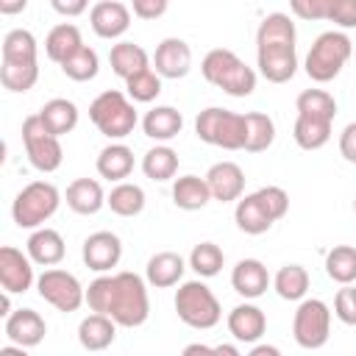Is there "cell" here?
I'll use <instances>...</instances> for the list:
<instances>
[{
    "label": "cell",
    "instance_id": "6da1fadb",
    "mask_svg": "<svg viewBox=\"0 0 356 356\" xmlns=\"http://www.w3.org/2000/svg\"><path fill=\"white\" fill-rule=\"evenodd\" d=\"M86 306L92 312L108 314L122 328H136L150 314V300L145 281L136 273L100 275L86 289Z\"/></svg>",
    "mask_w": 356,
    "mask_h": 356
},
{
    "label": "cell",
    "instance_id": "7a4b0ae2",
    "mask_svg": "<svg viewBox=\"0 0 356 356\" xmlns=\"http://www.w3.org/2000/svg\"><path fill=\"white\" fill-rule=\"evenodd\" d=\"M256 61L259 72L270 83H286L298 70V53H295V22L273 11L261 19L256 31Z\"/></svg>",
    "mask_w": 356,
    "mask_h": 356
},
{
    "label": "cell",
    "instance_id": "3957f363",
    "mask_svg": "<svg viewBox=\"0 0 356 356\" xmlns=\"http://www.w3.org/2000/svg\"><path fill=\"white\" fill-rule=\"evenodd\" d=\"M295 142L303 150H320L331 139V122L337 117V100L323 89H306L298 95Z\"/></svg>",
    "mask_w": 356,
    "mask_h": 356
},
{
    "label": "cell",
    "instance_id": "277c9868",
    "mask_svg": "<svg viewBox=\"0 0 356 356\" xmlns=\"http://www.w3.org/2000/svg\"><path fill=\"white\" fill-rule=\"evenodd\" d=\"M289 209V195L281 186H261L253 195H245L236 200L234 220L236 228L245 234H264L275 220H281Z\"/></svg>",
    "mask_w": 356,
    "mask_h": 356
},
{
    "label": "cell",
    "instance_id": "5b68a950",
    "mask_svg": "<svg viewBox=\"0 0 356 356\" xmlns=\"http://www.w3.org/2000/svg\"><path fill=\"white\" fill-rule=\"evenodd\" d=\"M200 72L211 86L222 89L231 97H248L256 89V72L234 50H225V47L209 50L203 56Z\"/></svg>",
    "mask_w": 356,
    "mask_h": 356
},
{
    "label": "cell",
    "instance_id": "8992f818",
    "mask_svg": "<svg viewBox=\"0 0 356 356\" xmlns=\"http://www.w3.org/2000/svg\"><path fill=\"white\" fill-rule=\"evenodd\" d=\"M350 53H353V42L342 31H325L314 39L306 56V75L317 83H328L342 72Z\"/></svg>",
    "mask_w": 356,
    "mask_h": 356
},
{
    "label": "cell",
    "instance_id": "52a82bcc",
    "mask_svg": "<svg viewBox=\"0 0 356 356\" xmlns=\"http://www.w3.org/2000/svg\"><path fill=\"white\" fill-rule=\"evenodd\" d=\"M89 120L108 139H125L136 128V108L117 89L100 92L89 106Z\"/></svg>",
    "mask_w": 356,
    "mask_h": 356
},
{
    "label": "cell",
    "instance_id": "ba28073f",
    "mask_svg": "<svg viewBox=\"0 0 356 356\" xmlns=\"http://www.w3.org/2000/svg\"><path fill=\"white\" fill-rule=\"evenodd\" d=\"M195 134L200 142L222 147V150H242L245 147V114L228 108H203L195 120Z\"/></svg>",
    "mask_w": 356,
    "mask_h": 356
},
{
    "label": "cell",
    "instance_id": "9c48e42d",
    "mask_svg": "<svg viewBox=\"0 0 356 356\" xmlns=\"http://www.w3.org/2000/svg\"><path fill=\"white\" fill-rule=\"evenodd\" d=\"M175 312L178 317L197 331L214 328L222 317L220 300L214 298V292L203 284V281H184L175 292Z\"/></svg>",
    "mask_w": 356,
    "mask_h": 356
},
{
    "label": "cell",
    "instance_id": "30bf717a",
    "mask_svg": "<svg viewBox=\"0 0 356 356\" xmlns=\"http://www.w3.org/2000/svg\"><path fill=\"white\" fill-rule=\"evenodd\" d=\"M58 203H61V195L50 181H33L14 197L11 217L19 228H39L44 220L56 214Z\"/></svg>",
    "mask_w": 356,
    "mask_h": 356
},
{
    "label": "cell",
    "instance_id": "8fae6325",
    "mask_svg": "<svg viewBox=\"0 0 356 356\" xmlns=\"http://www.w3.org/2000/svg\"><path fill=\"white\" fill-rule=\"evenodd\" d=\"M22 142H25V153H28L31 164L39 172H56L61 167V159H64L61 142H58L56 134H50L44 128L39 114L25 117V122H22Z\"/></svg>",
    "mask_w": 356,
    "mask_h": 356
},
{
    "label": "cell",
    "instance_id": "7c38bea8",
    "mask_svg": "<svg viewBox=\"0 0 356 356\" xmlns=\"http://www.w3.org/2000/svg\"><path fill=\"white\" fill-rule=\"evenodd\" d=\"M328 331H331V309L320 298L300 300V306L295 312V320H292L295 342L306 350H317L328 342Z\"/></svg>",
    "mask_w": 356,
    "mask_h": 356
},
{
    "label": "cell",
    "instance_id": "4fadbf2b",
    "mask_svg": "<svg viewBox=\"0 0 356 356\" xmlns=\"http://www.w3.org/2000/svg\"><path fill=\"white\" fill-rule=\"evenodd\" d=\"M36 289H39L42 300H47L50 306H56L58 312H67V314L78 312L81 303H86V289L67 270H44L36 281Z\"/></svg>",
    "mask_w": 356,
    "mask_h": 356
},
{
    "label": "cell",
    "instance_id": "5bb4252c",
    "mask_svg": "<svg viewBox=\"0 0 356 356\" xmlns=\"http://www.w3.org/2000/svg\"><path fill=\"white\" fill-rule=\"evenodd\" d=\"M300 19H331L339 28H356V0H289Z\"/></svg>",
    "mask_w": 356,
    "mask_h": 356
},
{
    "label": "cell",
    "instance_id": "9a60e30c",
    "mask_svg": "<svg viewBox=\"0 0 356 356\" xmlns=\"http://www.w3.org/2000/svg\"><path fill=\"white\" fill-rule=\"evenodd\" d=\"M81 256H83V264L95 273H106L111 267H117L120 256H122V242L117 234L111 231H95L92 236L83 239V248H81Z\"/></svg>",
    "mask_w": 356,
    "mask_h": 356
},
{
    "label": "cell",
    "instance_id": "2e32d148",
    "mask_svg": "<svg viewBox=\"0 0 356 356\" xmlns=\"http://www.w3.org/2000/svg\"><path fill=\"white\" fill-rule=\"evenodd\" d=\"M33 259L22 256V250L6 245L0 248V284L6 292L17 295V292H28L31 284H33V267H31Z\"/></svg>",
    "mask_w": 356,
    "mask_h": 356
},
{
    "label": "cell",
    "instance_id": "e0dca14e",
    "mask_svg": "<svg viewBox=\"0 0 356 356\" xmlns=\"http://www.w3.org/2000/svg\"><path fill=\"white\" fill-rule=\"evenodd\" d=\"M206 184H209L214 200L231 203V200H239L242 192H245V172L234 161H217V164L209 167Z\"/></svg>",
    "mask_w": 356,
    "mask_h": 356
},
{
    "label": "cell",
    "instance_id": "ac0fdd59",
    "mask_svg": "<svg viewBox=\"0 0 356 356\" xmlns=\"http://www.w3.org/2000/svg\"><path fill=\"white\" fill-rule=\"evenodd\" d=\"M153 64H156V72L161 78H172V81L175 78H184L189 72V67H192V50H189V44L184 39L170 36V39H164L156 47Z\"/></svg>",
    "mask_w": 356,
    "mask_h": 356
},
{
    "label": "cell",
    "instance_id": "d6986e66",
    "mask_svg": "<svg viewBox=\"0 0 356 356\" xmlns=\"http://www.w3.org/2000/svg\"><path fill=\"white\" fill-rule=\"evenodd\" d=\"M44 334H47V325L33 309H17L6 317V337L17 348H33L44 339Z\"/></svg>",
    "mask_w": 356,
    "mask_h": 356
},
{
    "label": "cell",
    "instance_id": "ffe728a7",
    "mask_svg": "<svg viewBox=\"0 0 356 356\" xmlns=\"http://www.w3.org/2000/svg\"><path fill=\"white\" fill-rule=\"evenodd\" d=\"M89 22H92V31L100 36V39H117L128 31L131 25V11L120 3V0H100L92 14H89Z\"/></svg>",
    "mask_w": 356,
    "mask_h": 356
},
{
    "label": "cell",
    "instance_id": "44dd1931",
    "mask_svg": "<svg viewBox=\"0 0 356 356\" xmlns=\"http://www.w3.org/2000/svg\"><path fill=\"white\" fill-rule=\"evenodd\" d=\"M231 286L242 298H261L270 286V273L259 259H242L231 273Z\"/></svg>",
    "mask_w": 356,
    "mask_h": 356
},
{
    "label": "cell",
    "instance_id": "7402d4cb",
    "mask_svg": "<svg viewBox=\"0 0 356 356\" xmlns=\"http://www.w3.org/2000/svg\"><path fill=\"white\" fill-rule=\"evenodd\" d=\"M264 328H267V317L253 303H239L228 314V331L239 342H256V339H261Z\"/></svg>",
    "mask_w": 356,
    "mask_h": 356
},
{
    "label": "cell",
    "instance_id": "603a6c76",
    "mask_svg": "<svg viewBox=\"0 0 356 356\" xmlns=\"http://www.w3.org/2000/svg\"><path fill=\"white\" fill-rule=\"evenodd\" d=\"M184 270H186V264H184V259H181L178 253L161 250V253L150 256L145 275H147V284H150V286L167 289V286H175V284L184 278Z\"/></svg>",
    "mask_w": 356,
    "mask_h": 356
},
{
    "label": "cell",
    "instance_id": "cb8c5ba5",
    "mask_svg": "<svg viewBox=\"0 0 356 356\" xmlns=\"http://www.w3.org/2000/svg\"><path fill=\"white\" fill-rule=\"evenodd\" d=\"M117 337V323L108 317V314H89L81 320L78 325V342L86 348V350H106Z\"/></svg>",
    "mask_w": 356,
    "mask_h": 356
},
{
    "label": "cell",
    "instance_id": "d4e9b609",
    "mask_svg": "<svg viewBox=\"0 0 356 356\" xmlns=\"http://www.w3.org/2000/svg\"><path fill=\"white\" fill-rule=\"evenodd\" d=\"M142 128H145V134H147L150 139H156V142H170L172 136L181 134L184 117H181V111L172 108V106H156V108H150V111L145 114Z\"/></svg>",
    "mask_w": 356,
    "mask_h": 356
},
{
    "label": "cell",
    "instance_id": "484cf974",
    "mask_svg": "<svg viewBox=\"0 0 356 356\" xmlns=\"http://www.w3.org/2000/svg\"><path fill=\"white\" fill-rule=\"evenodd\" d=\"M103 203H106V195L95 178H75L67 186V206L75 214H95L100 211Z\"/></svg>",
    "mask_w": 356,
    "mask_h": 356
},
{
    "label": "cell",
    "instance_id": "4316f807",
    "mask_svg": "<svg viewBox=\"0 0 356 356\" xmlns=\"http://www.w3.org/2000/svg\"><path fill=\"white\" fill-rule=\"evenodd\" d=\"M211 200V189L206 184V178L197 175H181L172 184V203L184 211H197Z\"/></svg>",
    "mask_w": 356,
    "mask_h": 356
},
{
    "label": "cell",
    "instance_id": "83f0119b",
    "mask_svg": "<svg viewBox=\"0 0 356 356\" xmlns=\"http://www.w3.org/2000/svg\"><path fill=\"white\" fill-rule=\"evenodd\" d=\"M28 256L36 261V264H44V267H53L64 259V239L58 231L53 228H36L28 239Z\"/></svg>",
    "mask_w": 356,
    "mask_h": 356
},
{
    "label": "cell",
    "instance_id": "f1b7e54d",
    "mask_svg": "<svg viewBox=\"0 0 356 356\" xmlns=\"http://www.w3.org/2000/svg\"><path fill=\"white\" fill-rule=\"evenodd\" d=\"M39 117L44 122V128L56 136H64L70 134L75 125H78V108L72 100H64V97H53L47 100L42 108H39Z\"/></svg>",
    "mask_w": 356,
    "mask_h": 356
},
{
    "label": "cell",
    "instance_id": "f546056e",
    "mask_svg": "<svg viewBox=\"0 0 356 356\" xmlns=\"http://www.w3.org/2000/svg\"><path fill=\"white\" fill-rule=\"evenodd\" d=\"M108 61H111L114 75H120L122 81H128L131 75H136V72H142V70L150 67L147 53H145L139 44H134V42H120V44H114L111 53H108Z\"/></svg>",
    "mask_w": 356,
    "mask_h": 356
},
{
    "label": "cell",
    "instance_id": "4dcf8cb0",
    "mask_svg": "<svg viewBox=\"0 0 356 356\" xmlns=\"http://www.w3.org/2000/svg\"><path fill=\"white\" fill-rule=\"evenodd\" d=\"M275 139V122L261 114V111H248L245 114V147L248 153H261L273 145Z\"/></svg>",
    "mask_w": 356,
    "mask_h": 356
},
{
    "label": "cell",
    "instance_id": "1f68e13d",
    "mask_svg": "<svg viewBox=\"0 0 356 356\" xmlns=\"http://www.w3.org/2000/svg\"><path fill=\"white\" fill-rule=\"evenodd\" d=\"M134 170V153L125 145H108L97 156V172L108 181H122Z\"/></svg>",
    "mask_w": 356,
    "mask_h": 356
},
{
    "label": "cell",
    "instance_id": "d6a6232c",
    "mask_svg": "<svg viewBox=\"0 0 356 356\" xmlns=\"http://www.w3.org/2000/svg\"><path fill=\"white\" fill-rule=\"evenodd\" d=\"M81 44H83V42H81V31H78L75 25H70V22H61V25H56V28L47 33V39H44V53H47L50 61L61 64V61H64L67 56H72Z\"/></svg>",
    "mask_w": 356,
    "mask_h": 356
},
{
    "label": "cell",
    "instance_id": "836d02e7",
    "mask_svg": "<svg viewBox=\"0 0 356 356\" xmlns=\"http://www.w3.org/2000/svg\"><path fill=\"white\" fill-rule=\"evenodd\" d=\"M142 172L150 181H170L178 172V153L167 145H156L142 159Z\"/></svg>",
    "mask_w": 356,
    "mask_h": 356
},
{
    "label": "cell",
    "instance_id": "e575fe53",
    "mask_svg": "<svg viewBox=\"0 0 356 356\" xmlns=\"http://www.w3.org/2000/svg\"><path fill=\"white\" fill-rule=\"evenodd\" d=\"M106 203H108V209H111L114 214H120V217H134V214H139V211L145 209V192H142V186H136V184L120 181V184L108 192Z\"/></svg>",
    "mask_w": 356,
    "mask_h": 356
},
{
    "label": "cell",
    "instance_id": "d590c367",
    "mask_svg": "<svg viewBox=\"0 0 356 356\" xmlns=\"http://www.w3.org/2000/svg\"><path fill=\"white\" fill-rule=\"evenodd\" d=\"M273 286H275L278 298H284V300H300L306 295V289H309V273L300 264H284L275 273Z\"/></svg>",
    "mask_w": 356,
    "mask_h": 356
},
{
    "label": "cell",
    "instance_id": "8d00e7d4",
    "mask_svg": "<svg viewBox=\"0 0 356 356\" xmlns=\"http://www.w3.org/2000/svg\"><path fill=\"white\" fill-rule=\"evenodd\" d=\"M325 273L337 284H353L356 281V248L337 245L325 256Z\"/></svg>",
    "mask_w": 356,
    "mask_h": 356
},
{
    "label": "cell",
    "instance_id": "74e56055",
    "mask_svg": "<svg viewBox=\"0 0 356 356\" xmlns=\"http://www.w3.org/2000/svg\"><path fill=\"white\" fill-rule=\"evenodd\" d=\"M3 61H14V64L36 61V39H33V33L25 31V28L8 31L6 39H3Z\"/></svg>",
    "mask_w": 356,
    "mask_h": 356
},
{
    "label": "cell",
    "instance_id": "f35d334b",
    "mask_svg": "<svg viewBox=\"0 0 356 356\" xmlns=\"http://www.w3.org/2000/svg\"><path fill=\"white\" fill-rule=\"evenodd\" d=\"M97 70H100V58H97V53H95L92 47H86V44H81L72 56H67V58L61 61V72H64L67 78H72V81H92V78L97 75Z\"/></svg>",
    "mask_w": 356,
    "mask_h": 356
},
{
    "label": "cell",
    "instance_id": "ab89813d",
    "mask_svg": "<svg viewBox=\"0 0 356 356\" xmlns=\"http://www.w3.org/2000/svg\"><path fill=\"white\" fill-rule=\"evenodd\" d=\"M36 78H39L36 61H31V64H25V61L22 64L3 61V67H0V81H3V86L8 92H28V89H33Z\"/></svg>",
    "mask_w": 356,
    "mask_h": 356
},
{
    "label": "cell",
    "instance_id": "60d3db41",
    "mask_svg": "<svg viewBox=\"0 0 356 356\" xmlns=\"http://www.w3.org/2000/svg\"><path fill=\"white\" fill-rule=\"evenodd\" d=\"M222 261H225V256H222V250H220L214 242H200V245H195L192 253H189V267H192L200 278L217 275V273L222 270Z\"/></svg>",
    "mask_w": 356,
    "mask_h": 356
},
{
    "label": "cell",
    "instance_id": "b9f144b4",
    "mask_svg": "<svg viewBox=\"0 0 356 356\" xmlns=\"http://www.w3.org/2000/svg\"><path fill=\"white\" fill-rule=\"evenodd\" d=\"M125 89H128V95H131L136 103H150V100H156L159 92H161V75L147 67V70L131 75V78L125 81Z\"/></svg>",
    "mask_w": 356,
    "mask_h": 356
},
{
    "label": "cell",
    "instance_id": "7bdbcfd3",
    "mask_svg": "<svg viewBox=\"0 0 356 356\" xmlns=\"http://www.w3.org/2000/svg\"><path fill=\"white\" fill-rule=\"evenodd\" d=\"M334 312L345 325H356V286L342 284V289L337 292V300H334Z\"/></svg>",
    "mask_w": 356,
    "mask_h": 356
},
{
    "label": "cell",
    "instance_id": "ee69618b",
    "mask_svg": "<svg viewBox=\"0 0 356 356\" xmlns=\"http://www.w3.org/2000/svg\"><path fill=\"white\" fill-rule=\"evenodd\" d=\"M167 3H170V0H131L134 14H136L139 19H159V17L167 11Z\"/></svg>",
    "mask_w": 356,
    "mask_h": 356
},
{
    "label": "cell",
    "instance_id": "f6af8a7d",
    "mask_svg": "<svg viewBox=\"0 0 356 356\" xmlns=\"http://www.w3.org/2000/svg\"><path fill=\"white\" fill-rule=\"evenodd\" d=\"M339 153L345 161L356 164V122H348L339 134Z\"/></svg>",
    "mask_w": 356,
    "mask_h": 356
},
{
    "label": "cell",
    "instance_id": "bcb514c9",
    "mask_svg": "<svg viewBox=\"0 0 356 356\" xmlns=\"http://www.w3.org/2000/svg\"><path fill=\"white\" fill-rule=\"evenodd\" d=\"M50 6H53V11H58L61 17H78V14L86 11L89 0H50Z\"/></svg>",
    "mask_w": 356,
    "mask_h": 356
},
{
    "label": "cell",
    "instance_id": "7dc6e473",
    "mask_svg": "<svg viewBox=\"0 0 356 356\" xmlns=\"http://www.w3.org/2000/svg\"><path fill=\"white\" fill-rule=\"evenodd\" d=\"M28 6V0H0V11L3 14H19Z\"/></svg>",
    "mask_w": 356,
    "mask_h": 356
},
{
    "label": "cell",
    "instance_id": "c3c4849f",
    "mask_svg": "<svg viewBox=\"0 0 356 356\" xmlns=\"http://www.w3.org/2000/svg\"><path fill=\"white\" fill-rule=\"evenodd\" d=\"M250 356H278V348H267V345H256L250 350Z\"/></svg>",
    "mask_w": 356,
    "mask_h": 356
},
{
    "label": "cell",
    "instance_id": "681fc988",
    "mask_svg": "<svg viewBox=\"0 0 356 356\" xmlns=\"http://www.w3.org/2000/svg\"><path fill=\"white\" fill-rule=\"evenodd\" d=\"M8 295H11V292L3 289V298H0V314H3V317L11 314V298H8Z\"/></svg>",
    "mask_w": 356,
    "mask_h": 356
},
{
    "label": "cell",
    "instance_id": "f907efd6",
    "mask_svg": "<svg viewBox=\"0 0 356 356\" xmlns=\"http://www.w3.org/2000/svg\"><path fill=\"white\" fill-rule=\"evenodd\" d=\"M214 353H231V356H236L239 350H236V348H231V345H217V348H214Z\"/></svg>",
    "mask_w": 356,
    "mask_h": 356
},
{
    "label": "cell",
    "instance_id": "816d5d0a",
    "mask_svg": "<svg viewBox=\"0 0 356 356\" xmlns=\"http://www.w3.org/2000/svg\"><path fill=\"white\" fill-rule=\"evenodd\" d=\"M353 211H356V200H353Z\"/></svg>",
    "mask_w": 356,
    "mask_h": 356
}]
</instances>
